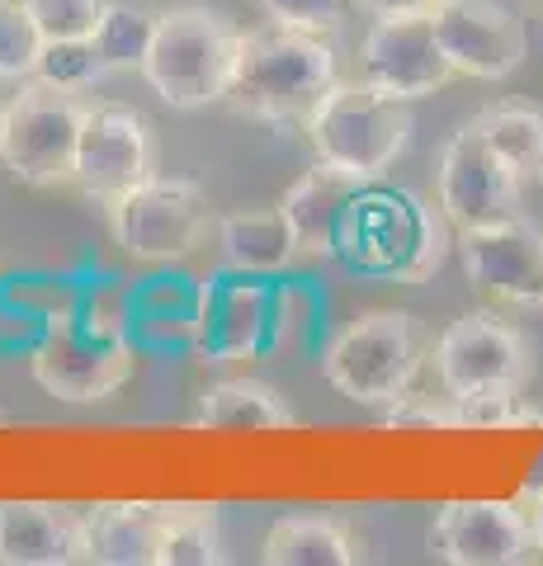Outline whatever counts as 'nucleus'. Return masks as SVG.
<instances>
[{"label": "nucleus", "mask_w": 543, "mask_h": 566, "mask_svg": "<svg viewBox=\"0 0 543 566\" xmlns=\"http://www.w3.org/2000/svg\"><path fill=\"white\" fill-rule=\"evenodd\" d=\"M449 232L453 222L445 218V208L420 199L416 189L364 185L341 227L336 260L369 279L426 283L453 251Z\"/></svg>", "instance_id": "1"}, {"label": "nucleus", "mask_w": 543, "mask_h": 566, "mask_svg": "<svg viewBox=\"0 0 543 566\" xmlns=\"http://www.w3.org/2000/svg\"><path fill=\"white\" fill-rule=\"evenodd\" d=\"M336 81V52L322 33L265 24L241 33L227 99L237 114L274 123V128H307V118L317 114V104L331 95Z\"/></svg>", "instance_id": "2"}, {"label": "nucleus", "mask_w": 543, "mask_h": 566, "mask_svg": "<svg viewBox=\"0 0 543 566\" xmlns=\"http://www.w3.org/2000/svg\"><path fill=\"white\" fill-rule=\"evenodd\" d=\"M241 29L232 14L213 6H170L156 10V33L143 62V81L152 95L170 109H203V104L227 99L241 52Z\"/></svg>", "instance_id": "3"}, {"label": "nucleus", "mask_w": 543, "mask_h": 566, "mask_svg": "<svg viewBox=\"0 0 543 566\" xmlns=\"http://www.w3.org/2000/svg\"><path fill=\"white\" fill-rule=\"evenodd\" d=\"M411 104L374 91L369 81H336L307 118V147L322 166H336L364 185H378L411 142Z\"/></svg>", "instance_id": "4"}, {"label": "nucleus", "mask_w": 543, "mask_h": 566, "mask_svg": "<svg viewBox=\"0 0 543 566\" xmlns=\"http://www.w3.org/2000/svg\"><path fill=\"white\" fill-rule=\"evenodd\" d=\"M430 331L411 312H364L322 354V374L341 397L359 406H388L411 392L416 374L430 359Z\"/></svg>", "instance_id": "5"}, {"label": "nucleus", "mask_w": 543, "mask_h": 566, "mask_svg": "<svg viewBox=\"0 0 543 566\" xmlns=\"http://www.w3.org/2000/svg\"><path fill=\"white\" fill-rule=\"evenodd\" d=\"M81 118V91H62V85L29 76L20 95H10V104L0 109V166L33 189L76 185Z\"/></svg>", "instance_id": "6"}, {"label": "nucleus", "mask_w": 543, "mask_h": 566, "mask_svg": "<svg viewBox=\"0 0 543 566\" xmlns=\"http://www.w3.org/2000/svg\"><path fill=\"white\" fill-rule=\"evenodd\" d=\"M104 208H109L114 245L137 264L185 260L208 241V232H218L208 193L180 175H147L143 185H133Z\"/></svg>", "instance_id": "7"}, {"label": "nucleus", "mask_w": 543, "mask_h": 566, "mask_svg": "<svg viewBox=\"0 0 543 566\" xmlns=\"http://www.w3.org/2000/svg\"><path fill=\"white\" fill-rule=\"evenodd\" d=\"M435 378L449 397H515L534 378V340L497 312H468L435 335Z\"/></svg>", "instance_id": "8"}, {"label": "nucleus", "mask_w": 543, "mask_h": 566, "mask_svg": "<svg viewBox=\"0 0 543 566\" xmlns=\"http://www.w3.org/2000/svg\"><path fill=\"white\" fill-rule=\"evenodd\" d=\"M133 378V345L118 322L62 312L33 349V382L58 401H104Z\"/></svg>", "instance_id": "9"}, {"label": "nucleus", "mask_w": 543, "mask_h": 566, "mask_svg": "<svg viewBox=\"0 0 543 566\" xmlns=\"http://www.w3.org/2000/svg\"><path fill=\"white\" fill-rule=\"evenodd\" d=\"M147 175H156V133L147 114L118 99H85L76 189L95 203H114Z\"/></svg>", "instance_id": "10"}, {"label": "nucleus", "mask_w": 543, "mask_h": 566, "mask_svg": "<svg viewBox=\"0 0 543 566\" xmlns=\"http://www.w3.org/2000/svg\"><path fill=\"white\" fill-rule=\"evenodd\" d=\"M524 180L505 166V156L472 123L445 142L440 151V208L453 232H478L520 218Z\"/></svg>", "instance_id": "11"}, {"label": "nucleus", "mask_w": 543, "mask_h": 566, "mask_svg": "<svg viewBox=\"0 0 543 566\" xmlns=\"http://www.w3.org/2000/svg\"><path fill=\"white\" fill-rule=\"evenodd\" d=\"M453 76L440 52L430 14H401V20H374L359 43V81L393 99H426Z\"/></svg>", "instance_id": "12"}, {"label": "nucleus", "mask_w": 543, "mask_h": 566, "mask_svg": "<svg viewBox=\"0 0 543 566\" xmlns=\"http://www.w3.org/2000/svg\"><path fill=\"white\" fill-rule=\"evenodd\" d=\"M530 547L534 524L520 501H445L430 524V553L453 566H515Z\"/></svg>", "instance_id": "13"}, {"label": "nucleus", "mask_w": 543, "mask_h": 566, "mask_svg": "<svg viewBox=\"0 0 543 566\" xmlns=\"http://www.w3.org/2000/svg\"><path fill=\"white\" fill-rule=\"evenodd\" d=\"M430 24L453 76L505 81L524 62V24L497 0H440Z\"/></svg>", "instance_id": "14"}, {"label": "nucleus", "mask_w": 543, "mask_h": 566, "mask_svg": "<svg viewBox=\"0 0 543 566\" xmlns=\"http://www.w3.org/2000/svg\"><path fill=\"white\" fill-rule=\"evenodd\" d=\"M459 260L478 289L520 307H543V232L524 218L459 232Z\"/></svg>", "instance_id": "15"}, {"label": "nucleus", "mask_w": 543, "mask_h": 566, "mask_svg": "<svg viewBox=\"0 0 543 566\" xmlns=\"http://www.w3.org/2000/svg\"><path fill=\"white\" fill-rule=\"evenodd\" d=\"M265 326H270V293L260 283H247L241 270L227 264L222 274L203 283L195 345L208 364L251 359L260 340H265Z\"/></svg>", "instance_id": "16"}, {"label": "nucleus", "mask_w": 543, "mask_h": 566, "mask_svg": "<svg viewBox=\"0 0 543 566\" xmlns=\"http://www.w3.org/2000/svg\"><path fill=\"white\" fill-rule=\"evenodd\" d=\"M170 505L161 501H100L81 510V562L156 566Z\"/></svg>", "instance_id": "17"}, {"label": "nucleus", "mask_w": 543, "mask_h": 566, "mask_svg": "<svg viewBox=\"0 0 543 566\" xmlns=\"http://www.w3.org/2000/svg\"><path fill=\"white\" fill-rule=\"evenodd\" d=\"M364 189V180L345 175L336 166H312L303 180H293L289 193L279 199L284 218L297 237V255L307 260H336V245H341V227L349 218V203L355 193Z\"/></svg>", "instance_id": "18"}, {"label": "nucleus", "mask_w": 543, "mask_h": 566, "mask_svg": "<svg viewBox=\"0 0 543 566\" xmlns=\"http://www.w3.org/2000/svg\"><path fill=\"white\" fill-rule=\"evenodd\" d=\"M0 562L6 566L81 562V510L58 501H0Z\"/></svg>", "instance_id": "19"}, {"label": "nucleus", "mask_w": 543, "mask_h": 566, "mask_svg": "<svg viewBox=\"0 0 543 566\" xmlns=\"http://www.w3.org/2000/svg\"><path fill=\"white\" fill-rule=\"evenodd\" d=\"M218 251L241 274H279L297 260V237L284 208H232L218 218Z\"/></svg>", "instance_id": "20"}, {"label": "nucleus", "mask_w": 543, "mask_h": 566, "mask_svg": "<svg viewBox=\"0 0 543 566\" xmlns=\"http://www.w3.org/2000/svg\"><path fill=\"white\" fill-rule=\"evenodd\" d=\"M364 557V543L331 515H289L260 543V562L270 566H355Z\"/></svg>", "instance_id": "21"}, {"label": "nucleus", "mask_w": 543, "mask_h": 566, "mask_svg": "<svg viewBox=\"0 0 543 566\" xmlns=\"http://www.w3.org/2000/svg\"><path fill=\"white\" fill-rule=\"evenodd\" d=\"M195 424L203 430H289L297 411L260 378H222L199 397Z\"/></svg>", "instance_id": "22"}, {"label": "nucleus", "mask_w": 543, "mask_h": 566, "mask_svg": "<svg viewBox=\"0 0 543 566\" xmlns=\"http://www.w3.org/2000/svg\"><path fill=\"white\" fill-rule=\"evenodd\" d=\"M505 156L524 185H543V109L530 99H497L468 118Z\"/></svg>", "instance_id": "23"}, {"label": "nucleus", "mask_w": 543, "mask_h": 566, "mask_svg": "<svg viewBox=\"0 0 543 566\" xmlns=\"http://www.w3.org/2000/svg\"><path fill=\"white\" fill-rule=\"evenodd\" d=\"M152 33H156V10L133 6V0H109L91 33V48L104 71H143Z\"/></svg>", "instance_id": "24"}, {"label": "nucleus", "mask_w": 543, "mask_h": 566, "mask_svg": "<svg viewBox=\"0 0 543 566\" xmlns=\"http://www.w3.org/2000/svg\"><path fill=\"white\" fill-rule=\"evenodd\" d=\"M218 562H222L218 510L213 505H170L156 566H218Z\"/></svg>", "instance_id": "25"}, {"label": "nucleus", "mask_w": 543, "mask_h": 566, "mask_svg": "<svg viewBox=\"0 0 543 566\" xmlns=\"http://www.w3.org/2000/svg\"><path fill=\"white\" fill-rule=\"evenodd\" d=\"M43 33L24 0H0V81H29L43 62Z\"/></svg>", "instance_id": "26"}, {"label": "nucleus", "mask_w": 543, "mask_h": 566, "mask_svg": "<svg viewBox=\"0 0 543 566\" xmlns=\"http://www.w3.org/2000/svg\"><path fill=\"white\" fill-rule=\"evenodd\" d=\"M109 0H24L43 43H85Z\"/></svg>", "instance_id": "27"}, {"label": "nucleus", "mask_w": 543, "mask_h": 566, "mask_svg": "<svg viewBox=\"0 0 543 566\" xmlns=\"http://www.w3.org/2000/svg\"><path fill=\"white\" fill-rule=\"evenodd\" d=\"M104 76V66L95 57L91 39L85 43H48L43 48V62H39V81L48 85H62V91H85Z\"/></svg>", "instance_id": "28"}, {"label": "nucleus", "mask_w": 543, "mask_h": 566, "mask_svg": "<svg viewBox=\"0 0 543 566\" xmlns=\"http://www.w3.org/2000/svg\"><path fill=\"white\" fill-rule=\"evenodd\" d=\"M345 6L349 0H260L270 24H284V29H303V33H336L345 20Z\"/></svg>", "instance_id": "29"}, {"label": "nucleus", "mask_w": 543, "mask_h": 566, "mask_svg": "<svg viewBox=\"0 0 543 566\" xmlns=\"http://www.w3.org/2000/svg\"><path fill=\"white\" fill-rule=\"evenodd\" d=\"M388 430H453V397L435 392H401L397 401L383 406Z\"/></svg>", "instance_id": "30"}, {"label": "nucleus", "mask_w": 543, "mask_h": 566, "mask_svg": "<svg viewBox=\"0 0 543 566\" xmlns=\"http://www.w3.org/2000/svg\"><path fill=\"white\" fill-rule=\"evenodd\" d=\"M349 6H359L374 20H401V14H435L440 0H349Z\"/></svg>", "instance_id": "31"}, {"label": "nucleus", "mask_w": 543, "mask_h": 566, "mask_svg": "<svg viewBox=\"0 0 543 566\" xmlns=\"http://www.w3.org/2000/svg\"><path fill=\"white\" fill-rule=\"evenodd\" d=\"M524 501H530V524H534V547L543 553V486L539 491H524Z\"/></svg>", "instance_id": "32"}, {"label": "nucleus", "mask_w": 543, "mask_h": 566, "mask_svg": "<svg viewBox=\"0 0 543 566\" xmlns=\"http://www.w3.org/2000/svg\"><path fill=\"white\" fill-rule=\"evenodd\" d=\"M0 420H6V411H0Z\"/></svg>", "instance_id": "33"}]
</instances>
